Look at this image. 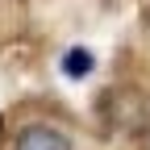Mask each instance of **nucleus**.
I'll list each match as a JSON object with an SVG mask.
<instances>
[{
  "mask_svg": "<svg viewBox=\"0 0 150 150\" xmlns=\"http://www.w3.org/2000/svg\"><path fill=\"white\" fill-rule=\"evenodd\" d=\"M13 150H75V142H71L67 129L50 125V121H29V125L17 129Z\"/></svg>",
  "mask_w": 150,
  "mask_h": 150,
  "instance_id": "1",
  "label": "nucleus"
},
{
  "mask_svg": "<svg viewBox=\"0 0 150 150\" xmlns=\"http://www.w3.org/2000/svg\"><path fill=\"white\" fill-rule=\"evenodd\" d=\"M92 67H96V59H92V50H83V46H71V50L63 54V71L71 75V79L92 75Z\"/></svg>",
  "mask_w": 150,
  "mask_h": 150,
  "instance_id": "2",
  "label": "nucleus"
},
{
  "mask_svg": "<svg viewBox=\"0 0 150 150\" xmlns=\"http://www.w3.org/2000/svg\"><path fill=\"white\" fill-rule=\"evenodd\" d=\"M0 125H4V121H0Z\"/></svg>",
  "mask_w": 150,
  "mask_h": 150,
  "instance_id": "3",
  "label": "nucleus"
}]
</instances>
